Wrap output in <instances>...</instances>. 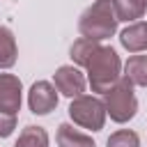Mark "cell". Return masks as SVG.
<instances>
[{"instance_id":"4fadbf2b","label":"cell","mask_w":147,"mask_h":147,"mask_svg":"<svg viewBox=\"0 0 147 147\" xmlns=\"http://www.w3.org/2000/svg\"><path fill=\"white\" fill-rule=\"evenodd\" d=\"M124 76L133 83V85H140V87H147V55H131L126 67H124Z\"/></svg>"},{"instance_id":"ba28073f","label":"cell","mask_w":147,"mask_h":147,"mask_svg":"<svg viewBox=\"0 0 147 147\" xmlns=\"http://www.w3.org/2000/svg\"><path fill=\"white\" fill-rule=\"evenodd\" d=\"M119 41L129 53H142L147 51V23L133 21L119 32Z\"/></svg>"},{"instance_id":"5bb4252c","label":"cell","mask_w":147,"mask_h":147,"mask_svg":"<svg viewBox=\"0 0 147 147\" xmlns=\"http://www.w3.org/2000/svg\"><path fill=\"white\" fill-rule=\"evenodd\" d=\"M14 147H48V133L41 126H25Z\"/></svg>"},{"instance_id":"7c38bea8","label":"cell","mask_w":147,"mask_h":147,"mask_svg":"<svg viewBox=\"0 0 147 147\" xmlns=\"http://www.w3.org/2000/svg\"><path fill=\"white\" fill-rule=\"evenodd\" d=\"M16 55H18V51H16V41H14L11 30L0 25V69L14 67Z\"/></svg>"},{"instance_id":"e0dca14e","label":"cell","mask_w":147,"mask_h":147,"mask_svg":"<svg viewBox=\"0 0 147 147\" xmlns=\"http://www.w3.org/2000/svg\"><path fill=\"white\" fill-rule=\"evenodd\" d=\"M145 2H147V0H145Z\"/></svg>"},{"instance_id":"3957f363","label":"cell","mask_w":147,"mask_h":147,"mask_svg":"<svg viewBox=\"0 0 147 147\" xmlns=\"http://www.w3.org/2000/svg\"><path fill=\"white\" fill-rule=\"evenodd\" d=\"M103 106H106V113L110 115V119L117 122V124H124V122L133 119V115L138 110V99L133 94V83L126 76H122L103 94Z\"/></svg>"},{"instance_id":"6da1fadb","label":"cell","mask_w":147,"mask_h":147,"mask_svg":"<svg viewBox=\"0 0 147 147\" xmlns=\"http://www.w3.org/2000/svg\"><path fill=\"white\" fill-rule=\"evenodd\" d=\"M85 69H87V83H90L92 92H99V94H106L122 78L119 76V69H122L119 55L110 46H101Z\"/></svg>"},{"instance_id":"277c9868","label":"cell","mask_w":147,"mask_h":147,"mask_svg":"<svg viewBox=\"0 0 147 147\" xmlns=\"http://www.w3.org/2000/svg\"><path fill=\"white\" fill-rule=\"evenodd\" d=\"M69 117L74 119V124H78V126H83L87 131H101L103 122H106V106L96 96L80 94V96L71 99Z\"/></svg>"},{"instance_id":"8992f818","label":"cell","mask_w":147,"mask_h":147,"mask_svg":"<svg viewBox=\"0 0 147 147\" xmlns=\"http://www.w3.org/2000/svg\"><path fill=\"white\" fill-rule=\"evenodd\" d=\"M28 106L34 115H48L57 108V87L48 80H37L28 92Z\"/></svg>"},{"instance_id":"9c48e42d","label":"cell","mask_w":147,"mask_h":147,"mask_svg":"<svg viewBox=\"0 0 147 147\" xmlns=\"http://www.w3.org/2000/svg\"><path fill=\"white\" fill-rule=\"evenodd\" d=\"M55 138H57V145L60 147H94V140L87 133L74 129L71 124H60Z\"/></svg>"},{"instance_id":"7a4b0ae2","label":"cell","mask_w":147,"mask_h":147,"mask_svg":"<svg viewBox=\"0 0 147 147\" xmlns=\"http://www.w3.org/2000/svg\"><path fill=\"white\" fill-rule=\"evenodd\" d=\"M78 30H80L83 37L96 39V41L113 37L115 30H117V14H115V7H113V0H96V2H92L83 11Z\"/></svg>"},{"instance_id":"5b68a950","label":"cell","mask_w":147,"mask_h":147,"mask_svg":"<svg viewBox=\"0 0 147 147\" xmlns=\"http://www.w3.org/2000/svg\"><path fill=\"white\" fill-rule=\"evenodd\" d=\"M53 85L57 87L60 94L69 96V99H76L85 92V85H87V78L83 76V71L74 64H64L55 71V78H53Z\"/></svg>"},{"instance_id":"2e32d148","label":"cell","mask_w":147,"mask_h":147,"mask_svg":"<svg viewBox=\"0 0 147 147\" xmlns=\"http://www.w3.org/2000/svg\"><path fill=\"white\" fill-rule=\"evenodd\" d=\"M14 129H16V115L0 110V138H7Z\"/></svg>"},{"instance_id":"8fae6325","label":"cell","mask_w":147,"mask_h":147,"mask_svg":"<svg viewBox=\"0 0 147 147\" xmlns=\"http://www.w3.org/2000/svg\"><path fill=\"white\" fill-rule=\"evenodd\" d=\"M101 48V44L96 39H87V37H80L74 41L71 46V60L78 64V67H87L90 60L96 55V51Z\"/></svg>"},{"instance_id":"30bf717a","label":"cell","mask_w":147,"mask_h":147,"mask_svg":"<svg viewBox=\"0 0 147 147\" xmlns=\"http://www.w3.org/2000/svg\"><path fill=\"white\" fill-rule=\"evenodd\" d=\"M113 7L117 14V21H129V23L142 18L147 11L145 0H113Z\"/></svg>"},{"instance_id":"9a60e30c","label":"cell","mask_w":147,"mask_h":147,"mask_svg":"<svg viewBox=\"0 0 147 147\" xmlns=\"http://www.w3.org/2000/svg\"><path fill=\"white\" fill-rule=\"evenodd\" d=\"M106 147H140V138H138L136 131L119 129V131H115V133L108 138Z\"/></svg>"},{"instance_id":"52a82bcc","label":"cell","mask_w":147,"mask_h":147,"mask_svg":"<svg viewBox=\"0 0 147 147\" xmlns=\"http://www.w3.org/2000/svg\"><path fill=\"white\" fill-rule=\"evenodd\" d=\"M21 80L11 74H0V110L18 113L21 110Z\"/></svg>"}]
</instances>
